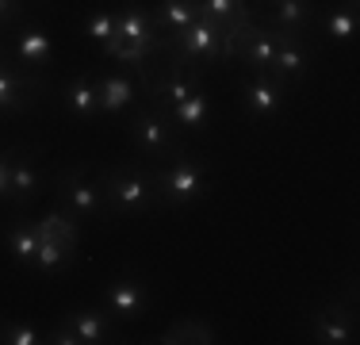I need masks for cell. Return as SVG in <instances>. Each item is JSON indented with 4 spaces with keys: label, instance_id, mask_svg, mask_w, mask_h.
<instances>
[{
    "label": "cell",
    "instance_id": "2",
    "mask_svg": "<svg viewBox=\"0 0 360 345\" xmlns=\"http://www.w3.org/2000/svg\"><path fill=\"white\" fill-rule=\"evenodd\" d=\"M158 58L161 62H153V69L142 65V73H139L150 104H158V108L169 111V108H176L180 100H188L192 92L203 89V69L200 65H184L176 54H169V50Z\"/></svg>",
    "mask_w": 360,
    "mask_h": 345
},
{
    "label": "cell",
    "instance_id": "25",
    "mask_svg": "<svg viewBox=\"0 0 360 345\" xmlns=\"http://www.w3.org/2000/svg\"><path fill=\"white\" fill-rule=\"evenodd\" d=\"M161 345H180V341H192V345H211L215 341V330H211L207 322H200V318H180L173 322L165 334L158 338Z\"/></svg>",
    "mask_w": 360,
    "mask_h": 345
},
{
    "label": "cell",
    "instance_id": "18",
    "mask_svg": "<svg viewBox=\"0 0 360 345\" xmlns=\"http://www.w3.org/2000/svg\"><path fill=\"white\" fill-rule=\"evenodd\" d=\"M314 20V0H269V27L272 31H288V34H303Z\"/></svg>",
    "mask_w": 360,
    "mask_h": 345
},
{
    "label": "cell",
    "instance_id": "26",
    "mask_svg": "<svg viewBox=\"0 0 360 345\" xmlns=\"http://www.w3.org/2000/svg\"><path fill=\"white\" fill-rule=\"evenodd\" d=\"M39 222V234L42 238H58V242H70V246H77L81 242V230H77V219L70 211H46L42 219H35Z\"/></svg>",
    "mask_w": 360,
    "mask_h": 345
},
{
    "label": "cell",
    "instance_id": "23",
    "mask_svg": "<svg viewBox=\"0 0 360 345\" xmlns=\"http://www.w3.org/2000/svg\"><path fill=\"white\" fill-rule=\"evenodd\" d=\"M195 4H200V15H207L219 27H234V23H245L257 15L250 0H195Z\"/></svg>",
    "mask_w": 360,
    "mask_h": 345
},
{
    "label": "cell",
    "instance_id": "9",
    "mask_svg": "<svg viewBox=\"0 0 360 345\" xmlns=\"http://www.w3.org/2000/svg\"><path fill=\"white\" fill-rule=\"evenodd\" d=\"M272 58H276V31H272L264 20H250V23H245V31L238 34L234 62H245V65H250V73H269Z\"/></svg>",
    "mask_w": 360,
    "mask_h": 345
},
{
    "label": "cell",
    "instance_id": "14",
    "mask_svg": "<svg viewBox=\"0 0 360 345\" xmlns=\"http://www.w3.org/2000/svg\"><path fill=\"white\" fill-rule=\"evenodd\" d=\"M242 108L253 119H272L284 108V84L272 73H253L250 81H242Z\"/></svg>",
    "mask_w": 360,
    "mask_h": 345
},
{
    "label": "cell",
    "instance_id": "31",
    "mask_svg": "<svg viewBox=\"0 0 360 345\" xmlns=\"http://www.w3.org/2000/svg\"><path fill=\"white\" fill-rule=\"evenodd\" d=\"M42 341H50V345H81V341H77V334H73L65 322H58V326H54V330H50Z\"/></svg>",
    "mask_w": 360,
    "mask_h": 345
},
{
    "label": "cell",
    "instance_id": "10",
    "mask_svg": "<svg viewBox=\"0 0 360 345\" xmlns=\"http://www.w3.org/2000/svg\"><path fill=\"white\" fill-rule=\"evenodd\" d=\"M311 338L319 345H349L356 341V318L345 303H322L311 310Z\"/></svg>",
    "mask_w": 360,
    "mask_h": 345
},
{
    "label": "cell",
    "instance_id": "22",
    "mask_svg": "<svg viewBox=\"0 0 360 345\" xmlns=\"http://www.w3.org/2000/svg\"><path fill=\"white\" fill-rule=\"evenodd\" d=\"M169 115H173V123L180 131H203V127L211 123V100L207 92H192L188 100H180L176 108H169Z\"/></svg>",
    "mask_w": 360,
    "mask_h": 345
},
{
    "label": "cell",
    "instance_id": "6",
    "mask_svg": "<svg viewBox=\"0 0 360 345\" xmlns=\"http://www.w3.org/2000/svg\"><path fill=\"white\" fill-rule=\"evenodd\" d=\"M165 50L176 54L184 65H207L219 62L222 65V27L211 23L207 15H200L195 23H188L180 34H165Z\"/></svg>",
    "mask_w": 360,
    "mask_h": 345
},
{
    "label": "cell",
    "instance_id": "17",
    "mask_svg": "<svg viewBox=\"0 0 360 345\" xmlns=\"http://www.w3.org/2000/svg\"><path fill=\"white\" fill-rule=\"evenodd\" d=\"M39 222H31V219H15L12 227L0 234V246H4V253L12 257L20 269H31L35 265V253H39Z\"/></svg>",
    "mask_w": 360,
    "mask_h": 345
},
{
    "label": "cell",
    "instance_id": "15",
    "mask_svg": "<svg viewBox=\"0 0 360 345\" xmlns=\"http://www.w3.org/2000/svg\"><path fill=\"white\" fill-rule=\"evenodd\" d=\"M50 58H54V39H50L46 27L31 23V27H20L12 39V62L23 69H46Z\"/></svg>",
    "mask_w": 360,
    "mask_h": 345
},
{
    "label": "cell",
    "instance_id": "32",
    "mask_svg": "<svg viewBox=\"0 0 360 345\" xmlns=\"http://www.w3.org/2000/svg\"><path fill=\"white\" fill-rule=\"evenodd\" d=\"M8 158H4V150H0V200H8Z\"/></svg>",
    "mask_w": 360,
    "mask_h": 345
},
{
    "label": "cell",
    "instance_id": "8",
    "mask_svg": "<svg viewBox=\"0 0 360 345\" xmlns=\"http://www.w3.org/2000/svg\"><path fill=\"white\" fill-rule=\"evenodd\" d=\"M150 307V288L134 272H119L115 280L104 288V310L111 318H142Z\"/></svg>",
    "mask_w": 360,
    "mask_h": 345
},
{
    "label": "cell",
    "instance_id": "27",
    "mask_svg": "<svg viewBox=\"0 0 360 345\" xmlns=\"http://www.w3.org/2000/svg\"><path fill=\"white\" fill-rule=\"evenodd\" d=\"M73 253H77V246H70V242L42 238V242H39V253H35V265H31V269H39V272H54V269H62V265H70V261H73Z\"/></svg>",
    "mask_w": 360,
    "mask_h": 345
},
{
    "label": "cell",
    "instance_id": "7",
    "mask_svg": "<svg viewBox=\"0 0 360 345\" xmlns=\"http://www.w3.org/2000/svg\"><path fill=\"white\" fill-rule=\"evenodd\" d=\"M108 42H139V46L165 54V34H161L158 20H153V12L146 4H127L123 12H115V34Z\"/></svg>",
    "mask_w": 360,
    "mask_h": 345
},
{
    "label": "cell",
    "instance_id": "21",
    "mask_svg": "<svg viewBox=\"0 0 360 345\" xmlns=\"http://www.w3.org/2000/svg\"><path fill=\"white\" fill-rule=\"evenodd\" d=\"M153 20H158L161 34H180L188 23L200 20V4H195V0H158Z\"/></svg>",
    "mask_w": 360,
    "mask_h": 345
},
{
    "label": "cell",
    "instance_id": "3",
    "mask_svg": "<svg viewBox=\"0 0 360 345\" xmlns=\"http://www.w3.org/2000/svg\"><path fill=\"white\" fill-rule=\"evenodd\" d=\"M153 184H158V207H188L195 200H203L211 188L207 165L192 153L176 150L161 172H153Z\"/></svg>",
    "mask_w": 360,
    "mask_h": 345
},
{
    "label": "cell",
    "instance_id": "30",
    "mask_svg": "<svg viewBox=\"0 0 360 345\" xmlns=\"http://www.w3.org/2000/svg\"><path fill=\"white\" fill-rule=\"evenodd\" d=\"M23 20V0H0V27H12Z\"/></svg>",
    "mask_w": 360,
    "mask_h": 345
},
{
    "label": "cell",
    "instance_id": "16",
    "mask_svg": "<svg viewBox=\"0 0 360 345\" xmlns=\"http://www.w3.org/2000/svg\"><path fill=\"white\" fill-rule=\"evenodd\" d=\"M62 322L77 334L81 345H104L115 334V318L108 315L104 307H77L70 315H62Z\"/></svg>",
    "mask_w": 360,
    "mask_h": 345
},
{
    "label": "cell",
    "instance_id": "5",
    "mask_svg": "<svg viewBox=\"0 0 360 345\" xmlns=\"http://www.w3.org/2000/svg\"><path fill=\"white\" fill-rule=\"evenodd\" d=\"M131 138H134V150L146 153V158H153V161L180 150V127L173 123V115H169L165 108H158V104H146L142 111H134Z\"/></svg>",
    "mask_w": 360,
    "mask_h": 345
},
{
    "label": "cell",
    "instance_id": "11",
    "mask_svg": "<svg viewBox=\"0 0 360 345\" xmlns=\"http://www.w3.org/2000/svg\"><path fill=\"white\" fill-rule=\"evenodd\" d=\"M39 92H46V81H42V77L0 58V115H4V111H20L23 104L31 96H39Z\"/></svg>",
    "mask_w": 360,
    "mask_h": 345
},
{
    "label": "cell",
    "instance_id": "12",
    "mask_svg": "<svg viewBox=\"0 0 360 345\" xmlns=\"http://www.w3.org/2000/svg\"><path fill=\"white\" fill-rule=\"evenodd\" d=\"M307 69H311V46H307V39H303V34L276 31V58H272V69H269V73L288 89L291 81L307 77Z\"/></svg>",
    "mask_w": 360,
    "mask_h": 345
},
{
    "label": "cell",
    "instance_id": "4",
    "mask_svg": "<svg viewBox=\"0 0 360 345\" xmlns=\"http://www.w3.org/2000/svg\"><path fill=\"white\" fill-rule=\"evenodd\" d=\"M54 196L62 203V211H70L73 219H108V203L100 192V180L89 172V165H70L58 172Z\"/></svg>",
    "mask_w": 360,
    "mask_h": 345
},
{
    "label": "cell",
    "instance_id": "13",
    "mask_svg": "<svg viewBox=\"0 0 360 345\" xmlns=\"http://www.w3.org/2000/svg\"><path fill=\"white\" fill-rule=\"evenodd\" d=\"M4 158H8V192H12L8 200H12L15 207L31 203L39 196V184H42L35 161H31V150L27 146H8Z\"/></svg>",
    "mask_w": 360,
    "mask_h": 345
},
{
    "label": "cell",
    "instance_id": "20",
    "mask_svg": "<svg viewBox=\"0 0 360 345\" xmlns=\"http://www.w3.org/2000/svg\"><path fill=\"white\" fill-rule=\"evenodd\" d=\"M134 81L123 73H108V77H96V100H100V111L104 115H119L123 108L134 104Z\"/></svg>",
    "mask_w": 360,
    "mask_h": 345
},
{
    "label": "cell",
    "instance_id": "28",
    "mask_svg": "<svg viewBox=\"0 0 360 345\" xmlns=\"http://www.w3.org/2000/svg\"><path fill=\"white\" fill-rule=\"evenodd\" d=\"M42 334L31 322H0V345H39Z\"/></svg>",
    "mask_w": 360,
    "mask_h": 345
},
{
    "label": "cell",
    "instance_id": "1",
    "mask_svg": "<svg viewBox=\"0 0 360 345\" xmlns=\"http://www.w3.org/2000/svg\"><path fill=\"white\" fill-rule=\"evenodd\" d=\"M100 192L108 203V219L111 215H146L158 207V184H153V172L123 161V165H111L100 172Z\"/></svg>",
    "mask_w": 360,
    "mask_h": 345
},
{
    "label": "cell",
    "instance_id": "29",
    "mask_svg": "<svg viewBox=\"0 0 360 345\" xmlns=\"http://www.w3.org/2000/svg\"><path fill=\"white\" fill-rule=\"evenodd\" d=\"M84 34H89V39H96L100 46H104L111 34H115V12H108V8H96V12L84 20Z\"/></svg>",
    "mask_w": 360,
    "mask_h": 345
},
{
    "label": "cell",
    "instance_id": "19",
    "mask_svg": "<svg viewBox=\"0 0 360 345\" xmlns=\"http://www.w3.org/2000/svg\"><path fill=\"white\" fill-rule=\"evenodd\" d=\"M62 100H65V108H70V115L77 119V123L92 119V115L100 111V100H96V77L81 73V77H73V81H65Z\"/></svg>",
    "mask_w": 360,
    "mask_h": 345
},
{
    "label": "cell",
    "instance_id": "24",
    "mask_svg": "<svg viewBox=\"0 0 360 345\" xmlns=\"http://www.w3.org/2000/svg\"><path fill=\"white\" fill-rule=\"evenodd\" d=\"M356 27H360L356 4H349V0H338V4L322 15V31L330 34V39H338V42H349L356 34Z\"/></svg>",
    "mask_w": 360,
    "mask_h": 345
}]
</instances>
